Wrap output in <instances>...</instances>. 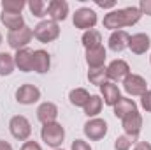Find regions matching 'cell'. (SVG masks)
<instances>
[{
  "mask_svg": "<svg viewBox=\"0 0 151 150\" xmlns=\"http://www.w3.org/2000/svg\"><path fill=\"white\" fill-rule=\"evenodd\" d=\"M142 18L139 7L135 5H128L123 9H113L104 16V28L107 30H123L125 27H134L135 23H139V20Z\"/></svg>",
  "mask_w": 151,
  "mask_h": 150,
  "instance_id": "6da1fadb",
  "label": "cell"
},
{
  "mask_svg": "<svg viewBox=\"0 0 151 150\" xmlns=\"http://www.w3.org/2000/svg\"><path fill=\"white\" fill-rule=\"evenodd\" d=\"M40 138L42 141L51 147V149H60L63 140H65V129L62 124L58 122H51V124H44L42 129H40Z\"/></svg>",
  "mask_w": 151,
  "mask_h": 150,
  "instance_id": "7a4b0ae2",
  "label": "cell"
},
{
  "mask_svg": "<svg viewBox=\"0 0 151 150\" xmlns=\"http://www.w3.org/2000/svg\"><path fill=\"white\" fill-rule=\"evenodd\" d=\"M34 37L40 42H53L60 37V25L53 20H42L34 27Z\"/></svg>",
  "mask_w": 151,
  "mask_h": 150,
  "instance_id": "3957f363",
  "label": "cell"
},
{
  "mask_svg": "<svg viewBox=\"0 0 151 150\" xmlns=\"http://www.w3.org/2000/svg\"><path fill=\"white\" fill-rule=\"evenodd\" d=\"M9 131H11L12 138H16L18 141H28V138L32 136V124L27 117L14 115L9 120Z\"/></svg>",
  "mask_w": 151,
  "mask_h": 150,
  "instance_id": "277c9868",
  "label": "cell"
},
{
  "mask_svg": "<svg viewBox=\"0 0 151 150\" xmlns=\"http://www.w3.org/2000/svg\"><path fill=\"white\" fill-rule=\"evenodd\" d=\"M97 21H99L97 12H95L93 9H90V7H79V9L74 12V16H72L74 27L79 28V30H84V32L95 28Z\"/></svg>",
  "mask_w": 151,
  "mask_h": 150,
  "instance_id": "5b68a950",
  "label": "cell"
},
{
  "mask_svg": "<svg viewBox=\"0 0 151 150\" xmlns=\"http://www.w3.org/2000/svg\"><path fill=\"white\" fill-rule=\"evenodd\" d=\"M83 133H84V136H86L90 141H99V140H102V138L107 134V122H106L104 118H99V117L90 118V120L84 124Z\"/></svg>",
  "mask_w": 151,
  "mask_h": 150,
  "instance_id": "8992f818",
  "label": "cell"
},
{
  "mask_svg": "<svg viewBox=\"0 0 151 150\" xmlns=\"http://www.w3.org/2000/svg\"><path fill=\"white\" fill-rule=\"evenodd\" d=\"M34 37V30L28 27V25H25V27H21L19 30H14V32H9L7 34V44L12 48V50H21V48H28V44H30V41Z\"/></svg>",
  "mask_w": 151,
  "mask_h": 150,
  "instance_id": "52a82bcc",
  "label": "cell"
},
{
  "mask_svg": "<svg viewBox=\"0 0 151 150\" xmlns=\"http://www.w3.org/2000/svg\"><path fill=\"white\" fill-rule=\"evenodd\" d=\"M123 88L128 95L132 97H141L148 92V81L141 74H130L127 76V79L123 81Z\"/></svg>",
  "mask_w": 151,
  "mask_h": 150,
  "instance_id": "ba28073f",
  "label": "cell"
},
{
  "mask_svg": "<svg viewBox=\"0 0 151 150\" xmlns=\"http://www.w3.org/2000/svg\"><path fill=\"white\" fill-rule=\"evenodd\" d=\"M121 127L128 138H137L142 129V115L139 111H132L125 118H121Z\"/></svg>",
  "mask_w": 151,
  "mask_h": 150,
  "instance_id": "9c48e42d",
  "label": "cell"
},
{
  "mask_svg": "<svg viewBox=\"0 0 151 150\" xmlns=\"http://www.w3.org/2000/svg\"><path fill=\"white\" fill-rule=\"evenodd\" d=\"M39 99H40V90L32 83H25L16 90V101L19 104H25V106L35 104Z\"/></svg>",
  "mask_w": 151,
  "mask_h": 150,
  "instance_id": "30bf717a",
  "label": "cell"
},
{
  "mask_svg": "<svg viewBox=\"0 0 151 150\" xmlns=\"http://www.w3.org/2000/svg\"><path fill=\"white\" fill-rule=\"evenodd\" d=\"M107 78L113 81V83H118V81H125L127 79V76L130 74V66L125 62V60H121V58H116L113 60L107 67Z\"/></svg>",
  "mask_w": 151,
  "mask_h": 150,
  "instance_id": "8fae6325",
  "label": "cell"
},
{
  "mask_svg": "<svg viewBox=\"0 0 151 150\" xmlns=\"http://www.w3.org/2000/svg\"><path fill=\"white\" fill-rule=\"evenodd\" d=\"M46 14L49 16V20L53 21H63L67 20L69 16V4L65 0H51L47 4V9H46Z\"/></svg>",
  "mask_w": 151,
  "mask_h": 150,
  "instance_id": "7c38bea8",
  "label": "cell"
},
{
  "mask_svg": "<svg viewBox=\"0 0 151 150\" xmlns=\"http://www.w3.org/2000/svg\"><path fill=\"white\" fill-rule=\"evenodd\" d=\"M150 48H151V39H150L148 34L139 32V34L130 36V41H128V50H130L134 55H144Z\"/></svg>",
  "mask_w": 151,
  "mask_h": 150,
  "instance_id": "4fadbf2b",
  "label": "cell"
},
{
  "mask_svg": "<svg viewBox=\"0 0 151 150\" xmlns=\"http://www.w3.org/2000/svg\"><path fill=\"white\" fill-rule=\"evenodd\" d=\"M106 58H107V51H106L104 44H100V46H97V48H90V50H86V64H88L90 69L104 67Z\"/></svg>",
  "mask_w": 151,
  "mask_h": 150,
  "instance_id": "5bb4252c",
  "label": "cell"
},
{
  "mask_svg": "<svg viewBox=\"0 0 151 150\" xmlns=\"http://www.w3.org/2000/svg\"><path fill=\"white\" fill-rule=\"evenodd\" d=\"M14 64L21 73H30L34 69V50L21 48L14 55Z\"/></svg>",
  "mask_w": 151,
  "mask_h": 150,
  "instance_id": "9a60e30c",
  "label": "cell"
},
{
  "mask_svg": "<svg viewBox=\"0 0 151 150\" xmlns=\"http://www.w3.org/2000/svg\"><path fill=\"white\" fill-rule=\"evenodd\" d=\"M100 88V97L104 101V104L107 106H114L119 99H121V92H119V87L113 83V81H106L104 85L99 87Z\"/></svg>",
  "mask_w": 151,
  "mask_h": 150,
  "instance_id": "2e32d148",
  "label": "cell"
},
{
  "mask_svg": "<svg viewBox=\"0 0 151 150\" xmlns=\"http://www.w3.org/2000/svg\"><path fill=\"white\" fill-rule=\"evenodd\" d=\"M37 118L42 125L56 122V118H58V106L55 103H42L37 108Z\"/></svg>",
  "mask_w": 151,
  "mask_h": 150,
  "instance_id": "e0dca14e",
  "label": "cell"
},
{
  "mask_svg": "<svg viewBox=\"0 0 151 150\" xmlns=\"http://www.w3.org/2000/svg\"><path fill=\"white\" fill-rule=\"evenodd\" d=\"M51 67V57L46 50H34V69L37 74H46Z\"/></svg>",
  "mask_w": 151,
  "mask_h": 150,
  "instance_id": "ac0fdd59",
  "label": "cell"
},
{
  "mask_svg": "<svg viewBox=\"0 0 151 150\" xmlns=\"http://www.w3.org/2000/svg\"><path fill=\"white\" fill-rule=\"evenodd\" d=\"M0 21L5 28H9V32H14V30H19L21 27H25V18L23 14H14V12H5L2 11L0 14Z\"/></svg>",
  "mask_w": 151,
  "mask_h": 150,
  "instance_id": "d6986e66",
  "label": "cell"
},
{
  "mask_svg": "<svg viewBox=\"0 0 151 150\" xmlns=\"http://www.w3.org/2000/svg\"><path fill=\"white\" fill-rule=\"evenodd\" d=\"M128 41L130 36L125 30H116L109 36V50L114 53H121L125 48H128Z\"/></svg>",
  "mask_w": 151,
  "mask_h": 150,
  "instance_id": "ffe728a7",
  "label": "cell"
},
{
  "mask_svg": "<svg viewBox=\"0 0 151 150\" xmlns=\"http://www.w3.org/2000/svg\"><path fill=\"white\" fill-rule=\"evenodd\" d=\"M113 110H114V117L116 118H125L132 111H137V103L134 99H130V97H121L113 106Z\"/></svg>",
  "mask_w": 151,
  "mask_h": 150,
  "instance_id": "44dd1931",
  "label": "cell"
},
{
  "mask_svg": "<svg viewBox=\"0 0 151 150\" xmlns=\"http://www.w3.org/2000/svg\"><path fill=\"white\" fill-rule=\"evenodd\" d=\"M90 92L86 88H74L69 92V101L72 106H77V108H84V104L90 101Z\"/></svg>",
  "mask_w": 151,
  "mask_h": 150,
  "instance_id": "7402d4cb",
  "label": "cell"
},
{
  "mask_svg": "<svg viewBox=\"0 0 151 150\" xmlns=\"http://www.w3.org/2000/svg\"><path fill=\"white\" fill-rule=\"evenodd\" d=\"M81 42H83L84 50L97 48V46H100V44H102V34H100L99 30H95V28L86 30V32L83 34V37H81Z\"/></svg>",
  "mask_w": 151,
  "mask_h": 150,
  "instance_id": "603a6c76",
  "label": "cell"
},
{
  "mask_svg": "<svg viewBox=\"0 0 151 150\" xmlns=\"http://www.w3.org/2000/svg\"><path fill=\"white\" fill-rule=\"evenodd\" d=\"M102 106H104V101L100 95H91L90 101L84 104V115H88V118H95L99 113L102 111Z\"/></svg>",
  "mask_w": 151,
  "mask_h": 150,
  "instance_id": "cb8c5ba5",
  "label": "cell"
},
{
  "mask_svg": "<svg viewBox=\"0 0 151 150\" xmlns=\"http://www.w3.org/2000/svg\"><path fill=\"white\" fill-rule=\"evenodd\" d=\"M16 64H14V55L7 51H0V76H9L12 74Z\"/></svg>",
  "mask_w": 151,
  "mask_h": 150,
  "instance_id": "d4e9b609",
  "label": "cell"
},
{
  "mask_svg": "<svg viewBox=\"0 0 151 150\" xmlns=\"http://www.w3.org/2000/svg\"><path fill=\"white\" fill-rule=\"evenodd\" d=\"M88 79H90L91 85H97V87L104 85L106 81H109V78H107V69H106V67L90 69V71H88Z\"/></svg>",
  "mask_w": 151,
  "mask_h": 150,
  "instance_id": "484cf974",
  "label": "cell"
},
{
  "mask_svg": "<svg viewBox=\"0 0 151 150\" xmlns=\"http://www.w3.org/2000/svg\"><path fill=\"white\" fill-rule=\"evenodd\" d=\"M25 7H27V2H23V0H4L2 2V11H5V12L21 14V11Z\"/></svg>",
  "mask_w": 151,
  "mask_h": 150,
  "instance_id": "4316f807",
  "label": "cell"
},
{
  "mask_svg": "<svg viewBox=\"0 0 151 150\" xmlns=\"http://www.w3.org/2000/svg\"><path fill=\"white\" fill-rule=\"evenodd\" d=\"M27 7L30 9L32 16H35V18H44V16H46L47 4H46V2H42V0H30V2L27 4Z\"/></svg>",
  "mask_w": 151,
  "mask_h": 150,
  "instance_id": "83f0119b",
  "label": "cell"
},
{
  "mask_svg": "<svg viewBox=\"0 0 151 150\" xmlns=\"http://www.w3.org/2000/svg\"><path fill=\"white\" fill-rule=\"evenodd\" d=\"M132 149V138H128L127 134L118 136L114 140V150H130Z\"/></svg>",
  "mask_w": 151,
  "mask_h": 150,
  "instance_id": "f1b7e54d",
  "label": "cell"
},
{
  "mask_svg": "<svg viewBox=\"0 0 151 150\" xmlns=\"http://www.w3.org/2000/svg\"><path fill=\"white\" fill-rule=\"evenodd\" d=\"M141 108L151 113V90H148L144 95H141Z\"/></svg>",
  "mask_w": 151,
  "mask_h": 150,
  "instance_id": "f546056e",
  "label": "cell"
},
{
  "mask_svg": "<svg viewBox=\"0 0 151 150\" xmlns=\"http://www.w3.org/2000/svg\"><path fill=\"white\" fill-rule=\"evenodd\" d=\"M70 150H93V149H91V147H90V143H88V141H84V140H74Z\"/></svg>",
  "mask_w": 151,
  "mask_h": 150,
  "instance_id": "4dcf8cb0",
  "label": "cell"
},
{
  "mask_svg": "<svg viewBox=\"0 0 151 150\" xmlns=\"http://www.w3.org/2000/svg\"><path fill=\"white\" fill-rule=\"evenodd\" d=\"M137 7H139L141 14H146V16H151V0H141Z\"/></svg>",
  "mask_w": 151,
  "mask_h": 150,
  "instance_id": "1f68e13d",
  "label": "cell"
},
{
  "mask_svg": "<svg viewBox=\"0 0 151 150\" xmlns=\"http://www.w3.org/2000/svg\"><path fill=\"white\" fill-rule=\"evenodd\" d=\"M21 150H42L40 149V145H39L37 141H25L23 145H21Z\"/></svg>",
  "mask_w": 151,
  "mask_h": 150,
  "instance_id": "d6a6232c",
  "label": "cell"
},
{
  "mask_svg": "<svg viewBox=\"0 0 151 150\" xmlns=\"http://www.w3.org/2000/svg\"><path fill=\"white\" fill-rule=\"evenodd\" d=\"M95 4H97L99 7H102V9H113V7H116V2H114V0H107V2H104V0H95Z\"/></svg>",
  "mask_w": 151,
  "mask_h": 150,
  "instance_id": "836d02e7",
  "label": "cell"
},
{
  "mask_svg": "<svg viewBox=\"0 0 151 150\" xmlns=\"http://www.w3.org/2000/svg\"><path fill=\"white\" fill-rule=\"evenodd\" d=\"M132 150H151V143H148V141H137Z\"/></svg>",
  "mask_w": 151,
  "mask_h": 150,
  "instance_id": "e575fe53",
  "label": "cell"
},
{
  "mask_svg": "<svg viewBox=\"0 0 151 150\" xmlns=\"http://www.w3.org/2000/svg\"><path fill=\"white\" fill-rule=\"evenodd\" d=\"M0 150H12V145L5 140H0Z\"/></svg>",
  "mask_w": 151,
  "mask_h": 150,
  "instance_id": "d590c367",
  "label": "cell"
},
{
  "mask_svg": "<svg viewBox=\"0 0 151 150\" xmlns=\"http://www.w3.org/2000/svg\"><path fill=\"white\" fill-rule=\"evenodd\" d=\"M2 41H4V37H2V34H0V46H2Z\"/></svg>",
  "mask_w": 151,
  "mask_h": 150,
  "instance_id": "8d00e7d4",
  "label": "cell"
},
{
  "mask_svg": "<svg viewBox=\"0 0 151 150\" xmlns=\"http://www.w3.org/2000/svg\"><path fill=\"white\" fill-rule=\"evenodd\" d=\"M55 150H63V149H55Z\"/></svg>",
  "mask_w": 151,
  "mask_h": 150,
  "instance_id": "74e56055",
  "label": "cell"
},
{
  "mask_svg": "<svg viewBox=\"0 0 151 150\" xmlns=\"http://www.w3.org/2000/svg\"><path fill=\"white\" fill-rule=\"evenodd\" d=\"M150 64H151V55H150Z\"/></svg>",
  "mask_w": 151,
  "mask_h": 150,
  "instance_id": "f35d334b",
  "label": "cell"
}]
</instances>
